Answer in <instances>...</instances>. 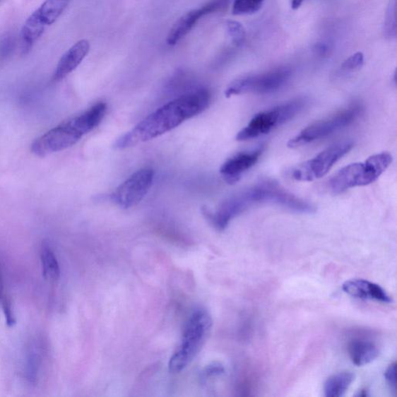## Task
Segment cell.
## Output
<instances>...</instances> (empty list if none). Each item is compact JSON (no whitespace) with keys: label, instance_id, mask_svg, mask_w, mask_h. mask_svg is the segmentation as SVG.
I'll return each instance as SVG.
<instances>
[{"label":"cell","instance_id":"cell-17","mask_svg":"<svg viewBox=\"0 0 397 397\" xmlns=\"http://www.w3.org/2000/svg\"><path fill=\"white\" fill-rule=\"evenodd\" d=\"M355 380L352 372H340L330 377L324 384V396L327 397H341L345 396L348 388Z\"/></svg>","mask_w":397,"mask_h":397},{"label":"cell","instance_id":"cell-16","mask_svg":"<svg viewBox=\"0 0 397 397\" xmlns=\"http://www.w3.org/2000/svg\"><path fill=\"white\" fill-rule=\"evenodd\" d=\"M47 25L37 11L30 16L21 30L23 51L26 52L41 37Z\"/></svg>","mask_w":397,"mask_h":397},{"label":"cell","instance_id":"cell-12","mask_svg":"<svg viewBox=\"0 0 397 397\" xmlns=\"http://www.w3.org/2000/svg\"><path fill=\"white\" fill-rule=\"evenodd\" d=\"M264 152V147L256 148L249 153H243L230 158L221 166L220 174L228 184H235L242 174L255 165Z\"/></svg>","mask_w":397,"mask_h":397},{"label":"cell","instance_id":"cell-28","mask_svg":"<svg viewBox=\"0 0 397 397\" xmlns=\"http://www.w3.org/2000/svg\"><path fill=\"white\" fill-rule=\"evenodd\" d=\"M224 372L225 368L223 365L219 363H213L205 369L203 375L206 378H208L213 376L223 374Z\"/></svg>","mask_w":397,"mask_h":397},{"label":"cell","instance_id":"cell-14","mask_svg":"<svg viewBox=\"0 0 397 397\" xmlns=\"http://www.w3.org/2000/svg\"><path fill=\"white\" fill-rule=\"evenodd\" d=\"M343 291L349 296L361 300H370L383 304H392L393 300L379 285L368 280L355 279L343 285Z\"/></svg>","mask_w":397,"mask_h":397},{"label":"cell","instance_id":"cell-15","mask_svg":"<svg viewBox=\"0 0 397 397\" xmlns=\"http://www.w3.org/2000/svg\"><path fill=\"white\" fill-rule=\"evenodd\" d=\"M349 356L358 367L368 365L377 359L379 347L373 341L367 339H354L348 345Z\"/></svg>","mask_w":397,"mask_h":397},{"label":"cell","instance_id":"cell-6","mask_svg":"<svg viewBox=\"0 0 397 397\" xmlns=\"http://www.w3.org/2000/svg\"><path fill=\"white\" fill-rule=\"evenodd\" d=\"M307 103L306 99L298 98L263 111L254 117L249 124L238 132L236 139L248 141L269 133L277 126L292 120L304 109Z\"/></svg>","mask_w":397,"mask_h":397},{"label":"cell","instance_id":"cell-11","mask_svg":"<svg viewBox=\"0 0 397 397\" xmlns=\"http://www.w3.org/2000/svg\"><path fill=\"white\" fill-rule=\"evenodd\" d=\"M226 0H215L203 7L198 8L182 15L171 28L166 42L170 46L177 45L182 38H184L196 23L202 19L204 16L216 12L225 6Z\"/></svg>","mask_w":397,"mask_h":397},{"label":"cell","instance_id":"cell-21","mask_svg":"<svg viewBox=\"0 0 397 397\" xmlns=\"http://www.w3.org/2000/svg\"><path fill=\"white\" fill-rule=\"evenodd\" d=\"M265 0H235L232 13L236 16L250 15L260 11Z\"/></svg>","mask_w":397,"mask_h":397},{"label":"cell","instance_id":"cell-3","mask_svg":"<svg viewBox=\"0 0 397 397\" xmlns=\"http://www.w3.org/2000/svg\"><path fill=\"white\" fill-rule=\"evenodd\" d=\"M106 111V103H97L85 113L61 123L37 138L31 146V152L37 156L45 157L73 146L85 134L97 128Z\"/></svg>","mask_w":397,"mask_h":397},{"label":"cell","instance_id":"cell-7","mask_svg":"<svg viewBox=\"0 0 397 397\" xmlns=\"http://www.w3.org/2000/svg\"><path fill=\"white\" fill-rule=\"evenodd\" d=\"M362 113V107L355 105L340 111L324 120L315 122L302 131L297 136L290 139L288 146L297 148L313 141L330 136L345 126L352 124Z\"/></svg>","mask_w":397,"mask_h":397},{"label":"cell","instance_id":"cell-32","mask_svg":"<svg viewBox=\"0 0 397 397\" xmlns=\"http://www.w3.org/2000/svg\"><path fill=\"white\" fill-rule=\"evenodd\" d=\"M369 396L368 391L367 390H362L361 391V393L360 392L358 396Z\"/></svg>","mask_w":397,"mask_h":397},{"label":"cell","instance_id":"cell-26","mask_svg":"<svg viewBox=\"0 0 397 397\" xmlns=\"http://www.w3.org/2000/svg\"><path fill=\"white\" fill-rule=\"evenodd\" d=\"M396 363L393 362L389 365L385 371V379L389 386H390L391 391L396 393Z\"/></svg>","mask_w":397,"mask_h":397},{"label":"cell","instance_id":"cell-9","mask_svg":"<svg viewBox=\"0 0 397 397\" xmlns=\"http://www.w3.org/2000/svg\"><path fill=\"white\" fill-rule=\"evenodd\" d=\"M352 141L338 143L292 170V179L300 182H312L321 179L327 174L333 165L343 158L353 148Z\"/></svg>","mask_w":397,"mask_h":397},{"label":"cell","instance_id":"cell-31","mask_svg":"<svg viewBox=\"0 0 397 397\" xmlns=\"http://www.w3.org/2000/svg\"><path fill=\"white\" fill-rule=\"evenodd\" d=\"M4 283L1 273H0V299L3 297Z\"/></svg>","mask_w":397,"mask_h":397},{"label":"cell","instance_id":"cell-19","mask_svg":"<svg viewBox=\"0 0 397 397\" xmlns=\"http://www.w3.org/2000/svg\"><path fill=\"white\" fill-rule=\"evenodd\" d=\"M69 2L70 0H45L37 11L45 25L50 26L64 13Z\"/></svg>","mask_w":397,"mask_h":397},{"label":"cell","instance_id":"cell-20","mask_svg":"<svg viewBox=\"0 0 397 397\" xmlns=\"http://www.w3.org/2000/svg\"><path fill=\"white\" fill-rule=\"evenodd\" d=\"M41 361V354L37 351V348H30L26 357L25 368L26 378L30 384L36 383Z\"/></svg>","mask_w":397,"mask_h":397},{"label":"cell","instance_id":"cell-22","mask_svg":"<svg viewBox=\"0 0 397 397\" xmlns=\"http://www.w3.org/2000/svg\"><path fill=\"white\" fill-rule=\"evenodd\" d=\"M384 35L389 39L396 37V0H390L386 13L384 22Z\"/></svg>","mask_w":397,"mask_h":397},{"label":"cell","instance_id":"cell-23","mask_svg":"<svg viewBox=\"0 0 397 397\" xmlns=\"http://www.w3.org/2000/svg\"><path fill=\"white\" fill-rule=\"evenodd\" d=\"M227 33L236 46H242L246 38L245 30L241 23L235 20L226 22Z\"/></svg>","mask_w":397,"mask_h":397},{"label":"cell","instance_id":"cell-2","mask_svg":"<svg viewBox=\"0 0 397 397\" xmlns=\"http://www.w3.org/2000/svg\"><path fill=\"white\" fill-rule=\"evenodd\" d=\"M272 203L291 211L312 214L315 206L288 192L274 181H264L230 197L220 206L216 212L203 208V215L214 227L223 231L234 218L253 206Z\"/></svg>","mask_w":397,"mask_h":397},{"label":"cell","instance_id":"cell-30","mask_svg":"<svg viewBox=\"0 0 397 397\" xmlns=\"http://www.w3.org/2000/svg\"><path fill=\"white\" fill-rule=\"evenodd\" d=\"M304 0H292L291 7L292 10H298L299 8L303 4Z\"/></svg>","mask_w":397,"mask_h":397},{"label":"cell","instance_id":"cell-18","mask_svg":"<svg viewBox=\"0 0 397 397\" xmlns=\"http://www.w3.org/2000/svg\"><path fill=\"white\" fill-rule=\"evenodd\" d=\"M41 260L43 275L46 280L57 281L60 278V266L49 242H43L41 249Z\"/></svg>","mask_w":397,"mask_h":397},{"label":"cell","instance_id":"cell-8","mask_svg":"<svg viewBox=\"0 0 397 397\" xmlns=\"http://www.w3.org/2000/svg\"><path fill=\"white\" fill-rule=\"evenodd\" d=\"M292 76L290 68L282 67L268 73L237 79L225 91L226 97L245 93L266 94L275 92L289 81Z\"/></svg>","mask_w":397,"mask_h":397},{"label":"cell","instance_id":"cell-1","mask_svg":"<svg viewBox=\"0 0 397 397\" xmlns=\"http://www.w3.org/2000/svg\"><path fill=\"white\" fill-rule=\"evenodd\" d=\"M211 93L206 90L174 100L147 117L119 138L114 148L125 149L153 140L169 132L209 107Z\"/></svg>","mask_w":397,"mask_h":397},{"label":"cell","instance_id":"cell-5","mask_svg":"<svg viewBox=\"0 0 397 397\" xmlns=\"http://www.w3.org/2000/svg\"><path fill=\"white\" fill-rule=\"evenodd\" d=\"M392 162L390 153H382L371 156L363 162L348 165L331 179L330 189L333 193L340 194L349 189L373 184Z\"/></svg>","mask_w":397,"mask_h":397},{"label":"cell","instance_id":"cell-4","mask_svg":"<svg viewBox=\"0 0 397 397\" xmlns=\"http://www.w3.org/2000/svg\"><path fill=\"white\" fill-rule=\"evenodd\" d=\"M211 328V316L206 309H198L189 316L181 343L169 362L171 372L179 373L192 362L201 350Z\"/></svg>","mask_w":397,"mask_h":397},{"label":"cell","instance_id":"cell-24","mask_svg":"<svg viewBox=\"0 0 397 397\" xmlns=\"http://www.w3.org/2000/svg\"><path fill=\"white\" fill-rule=\"evenodd\" d=\"M364 64V54L359 52L351 55L344 62L341 69L345 71H352L360 69Z\"/></svg>","mask_w":397,"mask_h":397},{"label":"cell","instance_id":"cell-13","mask_svg":"<svg viewBox=\"0 0 397 397\" xmlns=\"http://www.w3.org/2000/svg\"><path fill=\"white\" fill-rule=\"evenodd\" d=\"M90 50V44L85 39L81 40L71 46L59 60L54 73V81H61L73 73L81 64Z\"/></svg>","mask_w":397,"mask_h":397},{"label":"cell","instance_id":"cell-29","mask_svg":"<svg viewBox=\"0 0 397 397\" xmlns=\"http://www.w3.org/2000/svg\"><path fill=\"white\" fill-rule=\"evenodd\" d=\"M314 52L321 57H327L330 54L331 47L328 43H319L315 45Z\"/></svg>","mask_w":397,"mask_h":397},{"label":"cell","instance_id":"cell-10","mask_svg":"<svg viewBox=\"0 0 397 397\" xmlns=\"http://www.w3.org/2000/svg\"><path fill=\"white\" fill-rule=\"evenodd\" d=\"M154 177V171L150 169H143L134 173L111 196L113 201L124 209L138 205L152 187Z\"/></svg>","mask_w":397,"mask_h":397},{"label":"cell","instance_id":"cell-27","mask_svg":"<svg viewBox=\"0 0 397 397\" xmlns=\"http://www.w3.org/2000/svg\"><path fill=\"white\" fill-rule=\"evenodd\" d=\"M2 307L4 309V313L6 317V321L9 327L14 326L16 324L15 316L13 312L12 306L11 302L6 298L2 300Z\"/></svg>","mask_w":397,"mask_h":397},{"label":"cell","instance_id":"cell-25","mask_svg":"<svg viewBox=\"0 0 397 397\" xmlns=\"http://www.w3.org/2000/svg\"><path fill=\"white\" fill-rule=\"evenodd\" d=\"M13 49V40L7 37L0 42V65L7 59Z\"/></svg>","mask_w":397,"mask_h":397}]
</instances>
